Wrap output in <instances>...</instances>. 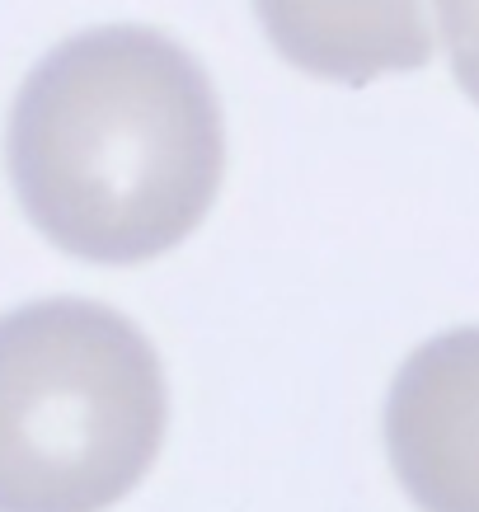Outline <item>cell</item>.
Masks as SVG:
<instances>
[{"mask_svg":"<svg viewBox=\"0 0 479 512\" xmlns=\"http://www.w3.org/2000/svg\"><path fill=\"white\" fill-rule=\"evenodd\" d=\"M19 207L90 264H146L202 226L226 174L202 62L141 24L66 38L19 85L5 137Z\"/></svg>","mask_w":479,"mask_h":512,"instance_id":"1","label":"cell"},{"mask_svg":"<svg viewBox=\"0 0 479 512\" xmlns=\"http://www.w3.org/2000/svg\"><path fill=\"white\" fill-rule=\"evenodd\" d=\"M165 367L123 311L47 296L0 315V512H104L155 466Z\"/></svg>","mask_w":479,"mask_h":512,"instance_id":"2","label":"cell"},{"mask_svg":"<svg viewBox=\"0 0 479 512\" xmlns=\"http://www.w3.org/2000/svg\"><path fill=\"white\" fill-rule=\"evenodd\" d=\"M386 451L418 512H479V325L404 357L386 400Z\"/></svg>","mask_w":479,"mask_h":512,"instance_id":"3","label":"cell"},{"mask_svg":"<svg viewBox=\"0 0 479 512\" xmlns=\"http://www.w3.org/2000/svg\"><path fill=\"white\" fill-rule=\"evenodd\" d=\"M268 43L306 76L371 85L433 62L423 0H254Z\"/></svg>","mask_w":479,"mask_h":512,"instance_id":"4","label":"cell"},{"mask_svg":"<svg viewBox=\"0 0 479 512\" xmlns=\"http://www.w3.org/2000/svg\"><path fill=\"white\" fill-rule=\"evenodd\" d=\"M437 19H442L456 85L479 104V0H437Z\"/></svg>","mask_w":479,"mask_h":512,"instance_id":"5","label":"cell"}]
</instances>
